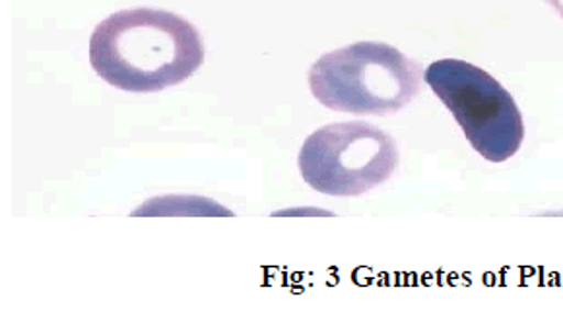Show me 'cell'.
I'll return each instance as SVG.
<instances>
[{"instance_id":"cell-5","label":"cell","mask_w":563,"mask_h":312,"mask_svg":"<svg viewBox=\"0 0 563 312\" xmlns=\"http://www.w3.org/2000/svg\"><path fill=\"white\" fill-rule=\"evenodd\" d=\"M544 2L563 20V0H544Z\"/></svg>"},{"instance_id":"cell-2","label":"cell","mask_w":563,"mask_h":312,"mask_svg":"<svg viewBox=\"0 0 563 312\" xmlns=\"http://www.w3.org/2000/svg\"><path fill=\"white\" fill-rule=\"evenodd\" d=\"M313 98L331 111L352 115H395L422 88L420 65L379 42H357L331 51L309 70Z\"/></svg>"},{"instance_id":"cell-4","label":"cell","mask_w":563,"mask_h":312,"mask_svg":"<svg viewBox=\"0 0 563 312\" xmlns=\"http://www.w3.org/2000/svg\"><path fill=\"white\" fill-rule=\"evenodd\" d=\"M398 146L369 123H332L313 132L299 149L301 179L327 197H362L397 172Z\"/></svg>"},{"instance_id":"cell-3","label":"cell","mask_w":563,"mask_h":312,"mask_svg":"<svg viewBox=\"0 0 563 312\" xmlns=\"http://www.w3.org/2000/svg\"><path fill=\"white\" fill-rule=\"evenodd\" d=\"M423 80L486 161L504 164L521 149V109L488 70L459 58H441L426 68Z\"/></svg>"},{"instance_id":"cell-1","label":"cell","mask_w":563,"mask_h":312,"mask_svg":"<svg viewBox=\"0 0 563 312\" xmlns=\"http://www.w3.org/2000/svg\"><path fill=\"white\" fill-rule=\"evenodd\" d=\"M205 57L199 30L167 10H121L91 33V68L103 82L129 93H156L183 83Z\"/></svg>"}]
</instances>
